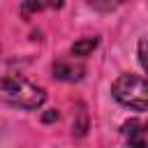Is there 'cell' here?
<instances>
[{
	"label": "cell",
	"instance_id": "cell-1",
	"mask_svg": "<svg viewBox=\"0 0 148 148\" xmlns=\"http://www.w3.org/2000/svg\"><path fill=\"white\" fill-rule=\"evenodd\" d=\"M0 99L18 109H39L46 102V92L18 74H5L0 79Z\"/></svg>",
	"mask_w": 148,
	"mask_h": 148
},
{
	"label": "cell",
	"instance_id": "cell-2",
	"mask_svg": "<svg viewBox=\"0 0 148 148\" xmlns=\"http://www.w3.org/2000/svg\"><path fill=\"white\" fill-rule=\"evenodd\" d=\"M111 95L118 104L127 109L146 111L148 109V79L139 74H120L111 83Z\"/></svg>",
	"mask_w": 148,
	"mask_h": 148
},
{
	"label": "cell",
	"instance_id": "cell-3",
	"mask_svg": "<svg viewBox=\"0 0 148 148\" xmlns=\"http://www.w3.org/2000/svg\"><path fill=\"white\" fill-rule=\"evenodd\" d=\"M123 134L132 148H148V120L132 118L123 125Z\"/></svg>",
	"mask_w": 148,
	"mask_h": 148
},
{
	"label": "cell",
	"instance_id": "cell-4",
	"mask_svg": "<svg viewBox=\"0 0 148 148\" xmlns=\"http://www.w3.org/2000/svg\"><path fill=\"white\" fill-rule=\"evenodd\" d=\"M86 74V67L83 65H74L69 60H58L53 62V76L58 81H81Z\"/></svg>",
	"mask_w": 148,
	"mask_h": 148
},
{
	"label": "cell",
	"instance_id": "cell-5",
	"mask_svg": "<svg viewBox=\"0 0 148 148\" xmlns=\"http://www.w3.org/2000/svg\"><path fill=\"white\" fill-rule=\"evenodd\" d=\"M97 44H99L97 37H83V39H79V42L72 44L69 53H72L74 58H86V56H90V53L97 49Z\"/></svg>",
	"mask_w": 148,
	"mask_h": 148
},
{
	"label": "cell",
	"instance_id": "cell-6",
	"mask_svg": "<svg viewBox=\"0 0 148 148\" xmlns=\"http://www.w3.org/2000/svg\"><path fill=\"white\" fill-rule=\"evenodd\" d=\"M92 9H97V12H113L116 7H120L125 0H86Z\"/></svg>",
	"mask_w": 148,
	"mask_h": 148
},
{
	"label": "cell",
	"instance_id": "cell-7",
	"mask_svg": "<svg viewBox=\"0 0 148 148\" xmlns=\"http://www.w3.org/2000/svg\"><path fill=\"white\" fill-rule=\"evenodd\" d=\"M139 62H141L143 72L148 74V35H143L139 39Z\"/></svg>",
	"mask_w": 148,
	"mask_h": 148
},
{
	"label": "cell",
	"instance_id": "cell-8",
	"mask_svg": "<svg viewBox=\"0 0 148 148\" xmlns=\"http://www.w3.org/2000/svg\"><path fill=\"white\" fill-rule=\"evenodd\" d=\"M46 7V2H42V0H25L23 5H21V14L23 16H30L32 12H39V9H44Z\"/></svg>",
	"mask_w": 148,
	"mask_h": 148
},
{
	"label": "cell",
	"instance_id": "cell-9",
	"mask_svg": "<svg viewBox=\"0 0 148 148\" xmlns=\"http://www.w3.org/2000/svg\"><path fill=\"white\" fill-rule=\"evenodd\" d=\"M42 120H44V123H53V120H58V111H56V109L46 111V113L42 116Z\"/></svg>",
	"mask_w": 148,
	"mask_h": 148
},
{
	"label": "cell",
	"instance_id": "cell-10",
	"mask_svg": "<svg viewBox=\"0 0 148 148\" xmlns=\"http://www.w3.org/2000/svg\"><path fill=\"white\" fill-rule=\"evenodd\" d=\"M46 5H49V7H56V9H60V7H62V0H49Z\"/></svg>",
	"mask_w": 148,
	"mask_h": 148
}]
</instances>
